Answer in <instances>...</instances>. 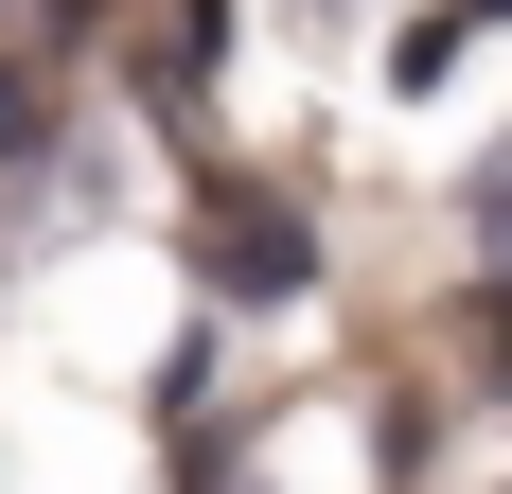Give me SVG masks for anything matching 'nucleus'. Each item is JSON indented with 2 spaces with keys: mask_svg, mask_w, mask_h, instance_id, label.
Here are the masks:
<instances>
[{
  "mask_svg": "<svg viewBox=\"0 0 512 494\" xmlns=\"http://www.w3.org/2000/svg\"><path fill=\"white\" fill-rule=\"evenodd\" d=\"M53 18H89V0H53Z\"/></svg>",
  "mask_w": 512,
  "mask_h": 494,
  "instance_id": "423d86ee",
  "label": "nucleus"
},
{
  "mask_svg": "<svg viewBox=\"0 0 512 494\" xmlns=\"http://www.w3.org/2000/svg\"><path fill=\"white\" fill-rule=\"evenodd\" d=\"M460 36H477V18L442 0V18H407V36H389V71H407V89H442V71H460Z\"/></svg>",
  "mask_w": 512,
  "mask_h": 494,
  "instance_id": "f03ea898",
  "label": "nucleus"
},
{
  "mask_svg": "<svg viewBox=\"0 0 512 494\" xmlns=\"http://www.w3.org/2000/svg\"><path fill=\"white\" fill-rule=\"evenodd\" d=\"M36 159V71H0V177Z\"/></svg>",
  "mask_w": 512,
  "mask_h": 494,
  "instance_id": "20e7f679",
  "label": "nucleus"
},
{
  "mask_svg": "<svg viewBox=\"0 0 512 494\" xmlns=\"http://www.w3.org/2000/svg\"><path fill=\"white\" fill-rule=\"evenodd\" d=\"M230 53V0H177V36H159V71H212Z\"/></svg>",
  "mask_w": 512,
  "mask_h": 494,
  "instance_id": "7ed1b4c3",
  "label": "nucleus"
},
{
  "mask_svg": "<svg viewBox=\"0 0 512 494\" xmlns=\"http://www.w3.org/2000/svg\"><path fill=\"white\" fill-rule=\"evenodd\" d=\"M195 283H212V300H301V283H318L301 195H265V177H212V195H195Z\"/></svg>",
  "mask_w": 512,
  "mask_h": 494,
  "instance_id": "f257e3e1",
  "label": "nucleus"
},
{
  "mask_svg": "<svg viewBox=\"0 0 512 494\" xmlns=\"http://www.w3.org/2000/svg\"><path fill=\"white\" fill-rule=\"evenodd\" d=\"M460 18H512V0H460Z\"/></svg>",
  "mask_w": 512,
  "mask_h": 494,
  "instance_id": "39448f33",
  "label": "nucleus"
}]
</instances>
